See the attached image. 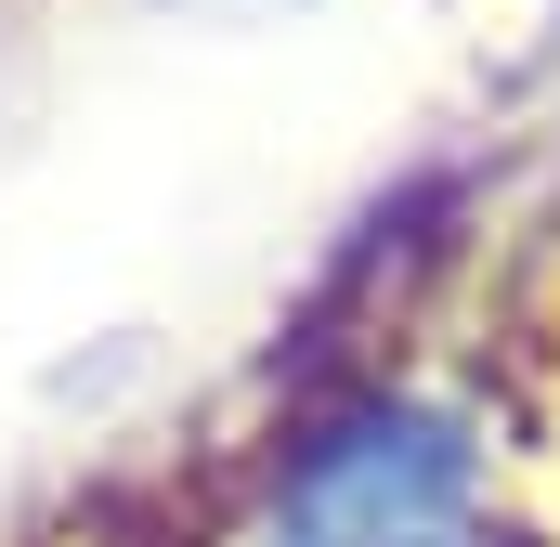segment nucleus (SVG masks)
<instances>
[{
	"instance_id": "2",
	"label": "nucleus",
	"mask_w": 560,
	"mask_h": 547,
	"mask_svg": "<svg viewBox=\"0 0 560 547\" xmlns=\"http://www.w3.org/2000/svg\"><path fill=\"white\" fill-rule=\"evenodd\" d=\"M170 13H222V26H261V13H287V0H170Z\"/></svg>"
},
{
	"instance_id": "1",
	"label": "nucleus",
	"mask_w": 560,
	"mask_h": 547,
	"mask_svg": "<svg viewBox=\"0 0 560 547\" xmlns=\"http://www.w3.org/2000/svg\"><path fill=\"white\" fill-rule=\"evenodd\" d=\"M261 547H482V443L430 392H352L275 456Z\"/></svg>"
}]
</instances>
